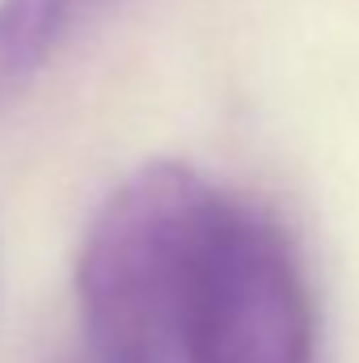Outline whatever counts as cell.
<instances>
[{
	"instance_id": "obj_2",
	"label": "cell",
	"mask_w": 359,
	"mask_h": 363,
	"mask_svg": "<svg viewBox=\"0 0 359 363\" xmlns=\"http://www.w3.org/2000/svg\"><path fill=\"white\" fill-rule=\"evenodd\" d=\"M186 363H317L309 291L287 237L220 199L186 321Z\"/></svg>"
},
{
	"instance_id": "obj_3",
	"label": "cell",
	"mask_w": 359,
	"mask_h": 363,
	"mask_svg": "<svg viewBox=\"0 0 359 363\" xmlns=\"http://www.w3.org/2000/svg\"><path fill=\"white\" fill-rule=\"evenodd\" d=\"M110 4L114 0H0V110L30 89Z\"/></svg>"
},
{
	"instance_id": "obj_1",
	"label": "cell",
	"mask_w": 359,
	"mask_h": 363,
	"mask_svg": "<svg viewBox=\"0 0 359 363\" xmlns=\"http://www.w3.org/2000/svg\"><path fill=\"white\" fill-rule=\"evenodd\" d=\"M220 199L174 161L110 194L77 267L89 363H186L190 291Z\"/></svg>"
}]
</instances>
